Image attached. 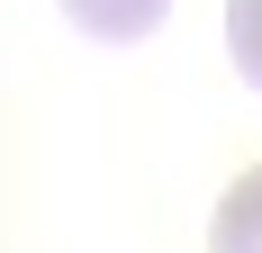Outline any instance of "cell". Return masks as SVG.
<instances>
[{
    "mask_svg": "<svg viewBox=\"0 0 262 253\" xmlns=\"http://www.w3.org/2000/svg\"><path fill=\"white\" fill-rule=\"evenodd\" d=\"M226 54H235V73L262 91V0H226Z\"/></svg>",
    "mask_w": 262,
    "mask_h": 253,
    "instance_id": "cell-3",
    "label": "cell"
},
{
    "mask_svg": "<svg viewBox=\"0 0 262 253\" xmlns=\"http://www.w3.org/2000/svg\"><path fill=\"white\" fill-rule=\"evenodd\" d=\"M63 18L81 36H100V46H136V36H154L172 18V0H63Z\"/></svg>",
    "mask_w": 262,
    "mask_h": 253,
    "instance_id": "cell-1",
    "label": "cell"
},
{
    "mask_svg": "<svg viewBox=\"0 0 262 253\" xmlns=\"http://www.w3.org/2000/svg\"><path fill=\"white\" fill-rule=\"evenodd\" d=\"M208 253H262V163L244 181H226V199L208 217Z\"/></svg>",
    "mask_w": 262,
    "mask_h": 253,
    "instance_id": "cell-2",
    "label": "cell"
}]
</instances>
